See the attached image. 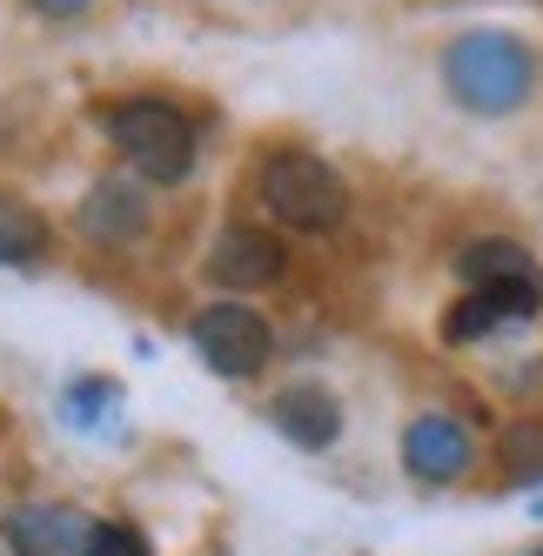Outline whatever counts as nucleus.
I'll return each instance as SVG.
<instances>
[{
	"instance_id": "obj_1",
	"label": "nucleus",
	"mask_w": 543,
	"mask_h": 556,
	"mask_svg": "<svg viewBox=\"0 0 543 556\" xmlns=\"http://www.w3.org/2000/svg\"><path fill=\"white\" fill-rule=\"evenodd\" d=\"M443 88L470 114H517L536 94V54L517 34H456L443 48Z\"/></svg>"
},
{
	"instance_id": "obj_2",
	"label": "nucleus",
	"mask_w": 543,
	"mask_h": 556,
	"mask_svg": "<svg viewBox=\"0 0 543 556\" xmlns=\"http://www.w3.org/2000/svg\"><path fill=\"white\" fill-rule=\"evenodd\" d=\"M108 141L122 148V162L141 181H181L195 168V122L162 94H135L122 108H108Z\"/></svg>"
},
{
	"instance_id": "obj_3",
	"label": "nucleus",
	"mask_w": 543,
	"mask_h": 556,
	"mask_svg": "<svg viewBox=\"0 0 543 556\" xmlns=\"http://www.w3.org/2000/svg\"><path fill=\"white\" fill-rule=\"evenodd\" d=\"M262 202L268 215H276L282 228H302V235H323V228H342L349 215V188L342 175L323 162V154H268V168H262Z\"/></svg>"
},
{
	"instance_id": "obj_4",
	"label": "nucleus",
	"mask_w": 543,
	"mask_h": 556,
	"mask_svg": "<svg viewBox=\"0 0 543 556\" xmlns=\"http://www.w3.org/2000/svg\"><path fill=\"white\" fill-rule=\"evenodd\" d=\"M188 342H195V355H202L215 376H228V382L262 376L268 355H276V329H268L249 302H236V295H228V302H209L195 323H188Z\"/></svg>"
},
{
	"instance_id": "obj_5",
	"label": "nucleus",
	"mask_w": 543,
	"mask_h": 556,
	"mask_svg": "<svg viewBox=\"0 0 543 556\" xmlns=\"http://www.w3.org/2000/svg\"><path fill=\"white\" fill-rule=\"evenodd\" d=\"M470 463H477V443L456 416H416L403 429V469L416 483H456V476H470Z\"/></svg>"
},
{
	"instance_id": "obj_6",
	"label": "nucleus",
	"mask_w": 543,
	"mask_h": 556,
	"mask_svg": "<svg viewBox=\"0 0 543 556\" xmlns=\"http://www.w3.org/2000/svg\"><path fill=\"white\" fill-rule=\"evenodd\" d=\"M94 516H81L74 503H27L8 516V543L14 556H88Z\"/></svg>"
},
{
	"instance_id": "obj_7",
	"label": "nucleus",
	"mask_w": 543,
	"mask_h": 556,
	"mask_svg": "<svg viewBox=\"0 0 543 556\" xmlns=\"http://www.w3.org/2000/svg\"><path fill=\"white\" fill-rule=\"evenodd\" d=\"M282 242L276 235H262V228H222V242L209 255V282L215 289H268V282H282Z\"/></svg>"
},
{
	"instance_id": "obj_8",
	"label": "nucleus",
	"mask_w": 543,
	"mask_h": 556,
	"mask_svg": "<svg viewBox=\"0 0 543 556\" xmlns=\"http://www.w3.org/2000/svg\"><path fill=\"white\" fill-rule=\"evenodd\" d=\"M81 235L101 242V249H122V242H135V235H148V194H141V181H128V175L94 181L88 202H81Z\"/></svg>"
},
{
	"instance_id": "obj_9",
	"label": "nucleus",
	"mask_w": 543,
	"mask_h": 556,
	"mask_svg": "<svg viewBox=\"0 0 543 556\" xmlns=\"http://www.w3.org/2000/svg\"><path fill=\"white\" fill-rule=\"evenodd\" d=\"M268 416H276V429L289 435L295 450H329L336 435H342V403H336L323 382H295V389H282Z\"/></svg>"
},
{
	"instance_id": "obj_10",
	"label": "nucleus",
	"mask_w": 543,
	"mask_h": 556,
	"mask_svg": "<svg viewBox=\"0 0 543 556\" xmlns=\"http://www.w3.org/2000/svg\"><path fill=\"white\" fill-rule=\"evenodd\" d=\"M456 275H463V289H496V282H536V262L510 235H483V242L456 255Z\"/></svg>"
},
{
	"instance_id": "obj_11",
	"label": "nucleus",
	"mask_w": 543,
	"mask_h": 556,
	"mask_svg": "<svg viewBox=\"0 0 543 556\" xmlns=\"http://www.w3.org/2000/svg\"><path fill=\"white\" fill-rule=\"evenodd\" d=\"M41 249H48V222L34 215L27 202H14V194H0V262L21 268V262H34Z\"/></svg>"
},
{
	"instance_id": "obj_12",
	"label": "nucleus",
	"mask_w": 543,
	"mask_h": 556,
	"mask_svg": "<svg viewBox=\"0 0 543 556\" xmlns=\"http://www.w3.org/2000/svg\"><path fill=\"white\" fill-rule=\"evenodd\" d=\"M503 469H510L517 483H536V476H543V422L503 429Z\"/></svg>"
},
{
	"instance_id": "obj_13",
	"label": "nucleus",
	"mask_w": 543,
	"mask_h": 556,
	"mask_svg": "<svg viewBox=\"0 0 543 556\" xmlns=\"http://www.w3.org/2000/svg\"><path fill=\"white\" fill-rule=\"evenodd\" d=\"M490 329H503L496 308H490L483 295H470V289H463V302L443 315V336H450V342H477V336H490Z\"/></svg>"
},
{
	"instance_id": "obj_14",
	"label": "nucleus",
	"mask_w": 543,
	"mask_h": 556,
	"mask_svg": "<svg viewBox=\"0 0 543 556\" xmlns=\"http://www.w3.org/2000/svg\"><path fill=\"white\" fill-rule=\"evenodd\" d=\"M88 556H154V549H148V536L135 523H94Z\"/></svg>"
},
{
	"instance_id": "obj_15",
	"label": "nucleus",
	"mask_w": 543,
	"mask_h": 556,
	"mask_svg": "<svg viewBox=\"0 0 543 556\" xmlns=\"http://www.w3.org/2000/svg\"><path fill=\"white\" fill-rule=\"evenodd\" d=\"M108 403H114V382H101V376H94V382H74L61 409H67V422H101V409H108Z\"/></svg>"
},
{
	"instance_id": "obj_16",
	"label": "nucleus",
	"mask_w": 543,
	"mask_h": 556,
	"mask_svg": "<svg viewBox=\"0 0 543 556\" xmlns=\"http://www.w3.org/2000/svg\"><path fill=\"white\" fill-rule=\"evenodd\" d=\"M34 8H41V14H54V21H74V14H88L94 0H34Z\"/></svg>"
},
{
	"instance_id": "obj_17",
	"label": "nucleus",
	"mask_w": 543,
	"mask_h": 556,
	"mask_svg": "<svg viewBox=\"0 0 543 556\" xmlns=\"http://www.w3.org/2000/svg\"><path fill=\"white\" fill-rule=\"evenodd\" d=\"M536 556H543V549H536Z\"/></svg>"
}]
</instances>
